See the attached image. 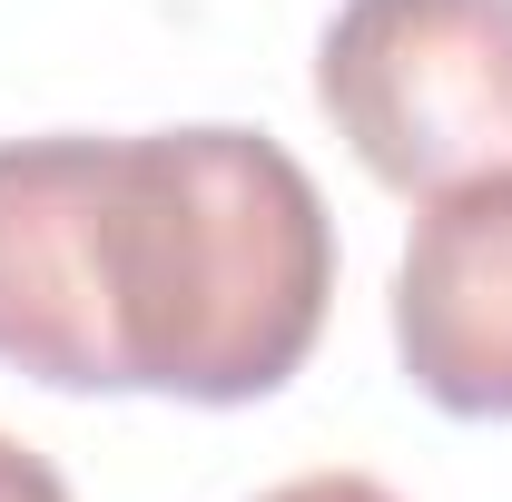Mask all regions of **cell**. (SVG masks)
Segmentation results:
<instances>
[{
    "label": "cell",
    "mask_w": 512,
    "mask_h": 502,
    "mask_svg": "<svg viewBox=\"0 0 512 502\" xmlns=\"http://www.w3.org/2000/svg\"><path fill=\"white\" fill-rule=\"evenodd\" d=\"M256 502H404L394 483H375V473H296V483H276V493Z\"/></svg>",
    "instance_id": "5"
},
{
    "label": "cell",
    "mask_w": 512,
    "mask_h": 502,
    "mask_svg": "<svg viewBox=\"0 0 512 502\" xmlns=\"http://www.w3.org/2000/svg\"><path fill=\"white\" fill-rule=\"evenodd\" d=\"M394 355L424 404L512 424V168L424 197L394 266Z\"/></svg>",
    "instance_id": "3"
},
{
    "label": "cell",
    "mask_w": 512,
    "mask_h": 502,
    "mask_svg": "<svg viewBox=\"0 0 512 502\" xmlns=\"http://www.w3.org/2000/svg\"><path fill=\"white\" fill-rule=\"evenodd\" d=\"M316 109L394 197L512 168V0H345L316 40Z\"/></svg>",
    "instance_id": "2"
},
{
    "label": "cell",
    "mask_w": 512,
    "mask_h": 502,
    "mask_svg": "<svg viewBox=\"0 0 512 502\" xmlns=\"http://www.w3.org/2000/svg\"><path fill=\"white\" fill-rule=\"evenodd\" d=\"M0 502H69V483H60L50 453H30L20 434H0Z\"/></svg>",
    "instance_id": "4"
},
{
    "label": "cell",
    "mask_w": 512,
    "mask_h": 502,
    "mask_svg": "<svg viewBox=\"0 0 512 502\" xmlns=\"http://www.w3.org/2000/svg\"><path fill=\"white\" fill-rule=\"evenodd\" d=\"M325 306L335 217L266 128L0 138V365L30 384L256 404Z\"/></svg>",
    "instance_id": "1"
}]
</instances>
